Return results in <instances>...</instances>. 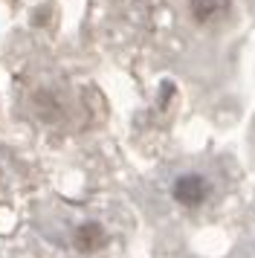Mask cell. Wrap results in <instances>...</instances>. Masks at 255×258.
Wrapping results in <instances>:
<instances>
[{
    "label": "cell",
    "instance_id": "1",
    "mask_svg": "<svg viewBox=\"0 0 255 258\" xmlns=\"http://www.w3.org/2000/svg\"><path fill=\"white\" fill-rule=\"evenodd\" d=\"M212 195V183H209L206 174H200V171H183V174L174 177L171 183V198L174 203H180L185 209H197V206H203Z\"/></svg>",
    "mask_w": 255,
    "mask_h": 258
},
{
    "label": "cell",
    "instance_id": "2",
    "mask_svg": "<svg viewBox=\"0 0 255 258\" xmlns=\"http://www.w3.org/2000/svg\"><path fill=\"white\" fill-rule=\"evenodd\" d=\"M107 244V229H104L99 221H81L76 229H73V246L79 252H99L102 246Z\"/></svg>",
    "mask_w": 255,
    "mask_h": 258
},
{
    "label": "cell",
    "instance_id": "3",
    "mask_svg": "<svg viewBox=\"0 0 255 258\" xmlns=\"http://www.w3.org/2000/svg\"><path fill=\"white\" fill-rule=\"evenodd\" d=\"M220 9H223V0H195V3H192V12H195V18L200 24H203V21H212Z\"/></svg>",
    "mask_w": 255,
    "mask_h": 258
},
{
    "label": "cell",
    "instance_id": "4",
    "mask_svg": "<svg viewBox=\"0 0 255 258\" xmlns=\"http://www.w3.org/2000/svg\"><path fill=\"white\" fill-rule=\"evenodd\" d=\"M0 180H3V171H0Z\"/></svg>",
    "mask_w": 255,
    "mask_h": 258
}]
</instances>
